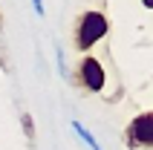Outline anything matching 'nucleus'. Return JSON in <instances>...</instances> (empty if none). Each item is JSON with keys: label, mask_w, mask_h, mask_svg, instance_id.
<instances>
[{"label": "nucleus", "mask_w": 153, "mask_h": 150, "mask_svg": "<svg viewBox=\"0 0 153 150\" xmlns=\"http://www.w3.org/2000/svg\"><path fill=\"white\" fill-rule=\"evenodd\" d=\"M107 29H110V23H107V17H104L101 12H84V15H81V20H78L75 46H78L81 52L90 49V46H95V43L107 35Z\"/></svg>", "instance_id": "nucleus-1"}, {"label": "nucleus", "mask_w": 153, "mask_h": 150, "mask_svg": "<svg viewBox=\"0 0 153 150\" xmlns=\"http://www.w3.org/2000/svg\"><path fill=\"white\" fill-rule=\"evenodd\" d=\"M124 144L130 150H153V110L150 113H139L124 130Z\"/></svg>", "instance_id": "nucleus-2"}, {"label": "nucleus", "mask_w": 153, "mask_h": 150, "mask_svg": "<svg viewBox=\"0 0 153 150\" xmlns=\"http://www.w3.org/2000/svg\"><path fill=\"white\" fill-rule=\"evenodd\" d=\"M78 81H81V87H87L90 92H101L104 84H107V72H104L101 61L87 55V58L78 64Z\"/></svg>", "instance_id": "nucleus-3"}, {"label": "nucleus", "mask_w": 153, "mask_h": 150, "mask_svg": "<svg viewBox=\"0 0 153 150\" xmlns=\"http://www.w3.org/2000/svg\"><path fill=\"white\" fill-rule=\"evenodd\" d=\"M72 130H75V136H78V139H81V142H84L90 150H101V144L95 142V136L90 133V130H87V127L81 124V121H72Z\"/></svg>", "instance_id": "nucleus-4"}, {"label": "nucleus", "mask_w": 153, "mask_h": 150, "mask_svg": "<svg viewBox=\"0 0 153 150\" xmlns=\"http://www.w3.org/2000/svg\"><path fill=\"white\" fill-rule=\"evenodd\" d=\"M20 127H23L26 139H29V142H35V121H32V116H29V113H20Z\"/></svg>", "instance_id": "nucleus-5"}, {"label": "nucleus", "mask_w": 153, "mask_h": 150, "mask_svg": "<svg viewBox=\"0 0 153 150\" xmlns=\"http://www.w3.org/2000/svg\"><path fill=\"white\" fill-rule=\"evenodd\" d=\"M32 6H35V15H38V17L46 15V9H43V0H32Z\"/></svg>", "instance_id": "nucleus-6"}, {"label": "nucleus", "mask_w": 153, "mask_h": 150, "mask_svg": "<svg viewBox=\"0 0 153 150\" xmlns=\"http://www.w3.org/2000/svg\"><path fill=\"white\" fill-rule=\"evenodd\" d=\"M145 3V9H153V0H142Z\"/></svg>", "instance_id": "nucleus-7"}]
</instances>
